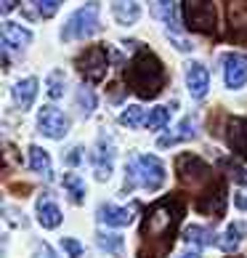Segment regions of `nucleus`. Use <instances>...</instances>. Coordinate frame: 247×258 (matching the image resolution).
<instances>
[{
    "label": "nucleus",
    "instance_id": "nucleus-1",
    "mask_svg": "<svg viewBox=\"0 0 247 258\" xmlns=\"http://www.w3.org/2000/svg\"><path fill=\"white\" fill-rule=\"evenodd\" d=\"M125 78H128L130 91H136L144 99H154L165 83V70L149 48H138L125 70Z\"/></svg>",
    "mask_w": 247,
    "mask_h": 258
},
{
    "label": "nucleus",
    "instance_id": "nucleus-2",
    "mask_svg": "<svg viewBox=\"0 0 247 258\" xmlns=\"http://www.w3.org/2000/svg\"><path fill=\"white\" fill-rule=\"evenodd\" d=\"M125 192H133L136 186L146 189V192H159L168 178L165 162L154 155H138L128 162L125 168Z\"/></svg>",
    "mask_w": 247,
    "mask_h": 258
},
{
    "label": "nucleus",
    "instance_id": "nucleus-3",
    "mask_svg": "<svg viewBox=\"0 0 247 258\" xmlns=\"http://www.w3.org/2000/svg\"><path fill=\"white\" fill-rule=\"evenodd\" d=\"M99 14H101V6L96 3V0L80 6L77 11L66 19V24L61 27V40L64 43H72V40H85V37H93V35L101 30Z\"/></svg>",
    "mask_w": 247,
    "mask_h": 258
},
{
    "label": "nucleus",
    "instance_id": "nucleus-4",
    "mask_svg": "<svg viewBox=\"0 0 247 258\" xmlns=\"http://www.w3.org/2000/svg\"><path fill=\"white\" fill-rule=\"evenodd\" d=\"M184 19L189 30L202 35H213L218 24L213 0H184Z\"/></svg>",
    "mask_w": 247,
    "mask_h": 258
},
{
    "label": "nucleus",
    "instance_id": "nucleus-5",
    "mask_svg": "<svg viewBox=\"0 0 247 258\" xmlns=\"http://www.w3.org/2000/svg\"><path fill=\"white\" fill-rule=\"evenodd\" d=\"M107 64H109V53L104 45H91V48H85V53H80V59H77L80 72L85 75V80H91V83H101L107 78Z\"/></svg>",
    "mask_w": 247,
    "mask_h": 258
},
{
    "label": "nucleus",
    "instance_id": "nucleus-6",
    "mask_svg": "<svg viewBox=\"0 0 247 258\" xmlns=\"http://www.w3.org/2000/svg\"><path fill=\"white\" fill-rule=\"evenodd\" d=\"M37 128H40L43 136L59 141V139H64L66 133H69L72 122H69V117H66L61 109H56V107H43L40 114H37Z\"/></svg>",
    "mask_w": 247,
    "mask_h": 258
},
{
    "label": "nucleus",
    "instance_id": "nucleus-7",
    "mask_svg": "<svg viewBox=\"0 0 247 258\" xmlns=\"http://www.w3.org/2000/svg\"><path fill=\"white\" fill-rule=\"evenodd\" d=\"M223 80L229 91H239L247 83V53L231 51L223 56Z\"/></svg>",
    "mask_w": 247,
    "mask_h": 258
},
{
    "label": "nucleus",
    "instance_id": "nucleus-8",
    "mask_svg": "<svg viewBox=\"0 0 247 258\" xmlns=\"http://www.w3.org/2000/svg\"><path fill=\"white\" fill-rule=\"evenodd\" d=\"M154 14L162 19V24L168 27V35H173L176 48L178 51H192L189 40H184V37L178 35V32H181V24H178V6H176V0H157Z\"/></svg>",
    "mask_w": 247,
    "mask_h": 258
},
{
    "label": "nucleus",
    "instance_id": "nucleus-9",
    "mask_svg": "<svg viewBox=\"0 0 247 258\" xmlns=\"http://www.w3.org/2000/svg\"><path fill=\"white\" fill-rule=\"evenodd\" d=\"M186 88L194 99H205L210 91V72L202 61H189L186 64Z\"/></svg>",
    "mask_w": 247,
    "mask_h": 258
},
{
    "label": "nucleus",
    "instance_id": "nucleus-10",
    "mask_svg": "<svg viewBox=\"0 0 247 258\" xmlns=\"http://www.w3.org/2000/svg\"><path fill=\"white\" fill-rule=\"evenodd\" d=\"M112 165H115V144H112V139L101 136L96 152H93V170H96V178L99 181H109Z\"/></svg>",
    "mask_w": 247,
    "mask_h": 258
},
{
    "label": "nucleus",
    "instance_id": "nucleus-11",
    "mask_svg": "<svg viewBox=\"0 0 247 258\" xmlns=\"http://www.w3.org/2000/svg\"><path fill=\"white\" fill-rule=\"evenodd\" d=\"M197 136V117H184L178 125L173 128V133H168V136H162L157 141V147H176V144H181V141H189V139H194Z\"/></svg>",
    "mask_w": 247,
    "mask_h": 258
},
{
    "label": "nucleus",
    "instance_id": "nucleus-12",
    "mask_svg": "<svg viewBox=\"0 0 247 258\" xmlns=\"http://www.w3.org/2000/svg\"><path fill=\"white\" fill-rule=\"evenodd\" d=\"M61 210L59 205L53 203V200L48 195H43L40 200H37V224H40L43 229H56L61 224Z\"/></svg>",
    "mask_w": 247,
    "mask_h": 258
},
{
    "label": "nucleus",
    "instance_id": "nucleus-13",
    "mask_svg": "<svg viewBox=\"0 0 247 258\" xmlns=\"http://www.w3.org/2000/svg\"><path fill=\"white\" fill-rule=\"evenodd\" d=\"M99 221L107 224V226H128V224H133V210L107 203V205L99 208Z\"/></svg>",
    "mask_w": 247,
    "mask_h": 258
},
{
    "label": "nucleus",
    "instance_id": "nucleus-14",
    "mask_svg": "<svg viewBox=\"0 0 247 258\" xmlns=\"http://www.w3.org/2000/svg\"><path fill=\"white\" fill-rule=\"evenodd\" d=\"M3 43H6V48H24V45L32 43V32L16 22H6L3 24Z\"/></svg>",
    "mask_w": 247,
    "mask_h": 258
},
{
    "label": "nucleus",
    "instance_id": "nucleus-15",
    "mask_svg": "<svg viewBox=\"0 0 247 258\" xmlns=\"http://www.w3.org/2000/svg\"><path fill=\"white\" fill-rule=\"evenodd\" d=\"M35 96H37V78H24L14 85V101L22 112H27L32 107Z\"/></svg>",
    "mask_w": 247,
    "mask_h": 258
},
{
    "label": "nucleus",
    "instance_id": "nucleus-16",
    "mask_svg": "<svg viewBox=\"0 0 247 258\" xmlns=\"http://www.w3.org/2000/svg\"><path fill=\"white\" fill-rule=\"evenodd\" d=\"M229 22H231V35H236L239 40H247V0H231Z\"/></svg>",
    "mask_w": 247,
    "mask_h": 258
},
{
    "label": "nucleus",
    "instance_id": "nucleus-17",
    "mask_svg": "<svg viewBox=\"0 0 247 258\" xmlns=\"http://www.w3.org/2000/svg\"><path fill=\"white\" fill-rule=\"evenodd\" d=\"M112 14H115V19L120 24L130 27L141 19V6L136 0H115V3H112Z\"/></svg>",
    "mask_w": 247,
    "mask_h": 258
},
{
    "label": "nucleus",
    "instance_id": "nucleus-18",
    "mask_svg": "<svg viewBox=\"0 0 247 258\" xmlns=\"http://www.w3.org/2000/svg\"><path fill=\"white\" fill-rule=\"evenodd\" d=\"M96 242L104 253L115 255V258H122L125 255V237L122 234H112V232H99L96 234Z\"/></svg>",
    "mask_w": 247,
    "mask_h": 258
},
{
    "label": "nucleus",
    "instance_id": "nucleus-19",
    "mask_svg": "<svg viewBox=\"0 0 247 258\" xmlns=\"http://www.w3.org/2000/svg\"><path fill=\"white\" fill-rule=\"evenodd\" d=\"M247 234V226L242 221H236V224H229V229H226V234H223V240H218V247H221L223 253H234L236 247L242 245V237Z\"/></svg>",
    "mask_w": 247,
    "mask_h": 258
},
{
    "label": "nucleus",
    "instance_id": "nucleus-20",
    "mask_svg": "<svg viewBox=\"0 0 247 258\" xmlns=\"http://www.w3.org/2000/svg\"><path fill=\"white\" fill-rule=\"evenodd\" d=\"M30 168L35 173H40L45 181H51V176H53L51 157H48V152L40 149V147H30Z\"/></svg>",
    "mask_w": 247,
    "mask_h": 258
},
{
    "label": "nucleus",
    "instance_id": "nucleus-21",
    "mask_svg": "<svg viewBox=\"0 0 247 258\" xmlns=\"http://www.w3.org/2000/svg\"><path fill=\"white\" fill-rule=\"evenodd\" d=\"M61 186L72 195V203H74V205H83V203H85V192H88V189H85V181H83L77 173H64Z\"/></svg>",
    "mask_w": 247,
    "mask_h": 258
},
{
    "label": "nucleus",
    "instance_id": "nucleus-22",
    "mask_svg": "<svg viewBox=\"0 0 247 258\" xmlns=\"http://www.w3.org/2000/svg\"><path fill=\"white\" fill-rule=\"evenodd\" d=\"M186 242H192V245H199V247H207V245H218V240H215V232L213 229H207V226H189L186 229V237H184Z\"/></svg>",
    "mask_w": 247,
    "mask_h": 258
},
{
    "label": "nucleus",
    "instance_id": "nucleus-23",
    "mask_svg": "<svg viewBox=\"0 0 247 258\" xmlns=\"http://www.w3.org/2000/svg\"><path fill=\"white\" fill-rule=\"evenodd\" d=\"M170 107H154V109H149L146 114V122H144V128L149 131H162L168 125V120H170Z\"/></svg>",
    "mask_w": 247,
    "mask_h": 258
},
{
    "label": "nucleus",
    "instance_id": "nucleus-24",
    "mask_svg": "<svg viewBox=\"0 0 247 258\" xmlns=\"http://www.w3.org/2000/svg\"><path fill=\"white\" fill-rule=\"evenodd\" d=\"M64 83H66V75L61 72V70H53L48 78H45V85H48V96L51 99H61L64 96Z\"/></svg>",
    "mask_w": 247,
    "mask_h": 258
},
{
    "label": "nucleus",
    "instance_id": "nucleus-25",
    "mask_svg": "<svg viewBox=\"0 0 247 258\" xmlns=\"http://www.w3.org/2000/svg\"><path fill=\"white\" fill-rule=\"evenodd\" d=\"M77 107L80 112L88 117V114H93V109H96V93H93L88 85H83V88L77 91Z\"/></svg>",
    "mask_w": 247,
    "mask_h": 258
},
{
    "label": "nucleus",
    "instance_id": "nucleus-26",
    "mask_svg": "<svg viewBox=\"0 0 247 258\" xmlns=\"http://www.w3.org/2000/svg\"><path fill=\"white\" fill-rule=\"evenodd\" d=\"M120 122H122V125H128V128H141V125H144V109H141V107H128L125 112H122L120 114Z\"/></svg>",
    "mask_w": 247,
    "mask_h": 258
},
{
    "label": "nucleus",
    "instance_id": "nucleus-27",
    "mask_svg": "<svg viewBox=\"0 0 247 258\" xmlns=\"http://www.w3.org/2000/svg\"><path fill=\"white\" fill-rule=\"evenodd\" d=\"M35 3V8H37V14H40L43 19H51L56 11L61 8V3L64 0H32Z\"/></svg>",
    "mask_w": 247,
    "mask_h": 258
},
{
    "label": "nucleus",
    "instance_id": "nucleus-28",
    "mask_svg": "<svg viewBox=\"0 0 247 258\" xmlns=\"http://www.w3.org/2000/svg\"><path fill=\"white\" fill-rule=\"evenodd\" d=\"M61 250L69 255V258H83L85 247H83L77 240H72V237H61Z\"/></svg>",
    "mask_w": 247,
    "mask_h": 258
},
{
    "label": "nucleus",
    "instance_id": "nucleus-29",
    "mask_svg": "<svg viewBox=\"0 0 247 258\" xmlns=\"http://www.w3.org/2000/svg\"><path fill=\"white\" fill-rule=\"evenodd\" d=\"M32 258H59V255L51 250L48 242H40V240H37V242L32 245Z\"/></svg>",
    "mask_w": 247,
    "mask_h": 258
},
{
    "label": "nucleus",
    "instance_id": "nucleus-30",
    "mask_svg": "<svg viewBox=\"0 0 247 258\" xmlns=\"http://www.w3.org/2000/svg\"><path fill=\"white\" fill-rule=\"evenodd\" d=\"M80 147H74V149H69V155H66V165H77V162L83 160V155H80Z\"/></svg>",
    "mask_w": 247,
    "mask_h": 258
},
{
    "label": "nucleus",
    "instance_id": "nucleus-31",
    "mask_svg": "<svg viewBox=\"0 0 247 258\" xmlns=\"http://www.w3.org/2000/svg\"><path fill=\"white\" fill-rule=\"evenodd\" d=\"M234 205L239 210H247V195L244 192H234Z\"/></svg>",
    "mask_w": 247,
    "mask_h": 258
},
{
    "label": "nucleus",
    "instance_id": "nucleus-32",
    "mask_svg": "<svg viewBox=\"0 0 247 258\" xmlns=\"http://www.w3.org/2000/svg\"><path fill=\"white\" fill-rule=\"evenodd\" d=\"M14 6H16V0H0V11L3 14H11Z\"/></svg>",
    "mask_w": 247,
    "mask_h": 258
},
{
    "label": "nucleus",
    "instance_id": "nucleus-33",
    "mask_svg": "<svg viewBox=\"0 0 247 258\" xmlns=\"http://www.w3.org/2000/svg\"><path fill=\"white\" fill-rule=\"evenodd\" d=\"M181 258H202V255H199V253H184Z\"/></svg>",
    "mask_w": 247,
    "mask_h": 258
}]
</instances>
